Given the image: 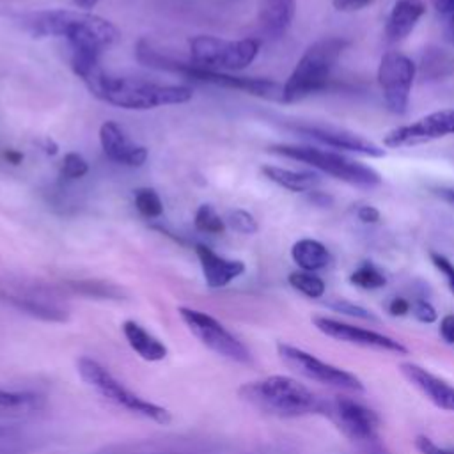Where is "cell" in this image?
Instances as JSON below:
<instances>
[{
	"mask_svg": "<svg viewBox=\"0 0 454 454\" xmlns=\"http://www.w3.org/2000/svg\"><path fill=\"white\" fill-rule=\"evenodd\" d=\"M71 67L94 98L124 110H151L165 105H181L193 96V90L186 85H161L108 74L101 67L99 57L71 53Z\"/></svg>",
	"mask_w": 454,
	"mask_h": 454,
	"instance_id": "cell-1",
	"label": "cell"
},
{
	"mask_svg": "<svg viewBox=\"0 0 454 454\" xmlns=\"http://www.w3.org/2000/svg\"><path fill=\"white\" fill-rule=\"evenodd\" d=\"M18 21L32 37H64L71 53L78 55L99 57L119 39L114 23L80 9L32 11L18 16Z\"/></svg>",
	"mask_w": 454,
	"mask_h": 454,
	"instance_id": "cell-2",
	"label": "cell"
},
{
	"mask_svg": "<svg viewBox=\"0 0 454 454\" xmlns=\"http://www.w3.org/2000/svg\"><path fill=\"white\" fill-rule=\"evenodd\" d=\"M238 395L252 408L284 419L323 413L325 403L298 380L275 374L239 387Z\"/></svg>",
	"mask_w": 454,
	"mask_h": 454,
	"instance_id": "cell-3",
	"label": "cell"
},
{
	"mask_svg": "<svg viewBox=\"0 0 454 454\" xmlns=\"http://www.w3.org/2000/svg\"><path fill=\"white\" fill-rule=\"evenodd\" d=\"M135 55L140 64L153 67V69L179 73L195 82H204V83H211L216 87L239 90V92L252 94V96H257L262 99L282 101V85L277 83L275 80L254 78V76H234V74H229L223 71H213V69L200 67L190 60L188 62L176 60L172 57H167V55H161L160 51H156L145 39H140L137 43Z\"/></svg>",
	"mask_w": 454,
	"mask_h": 454,
	"instance_id": "cell-4",
	"label": "cell"
},
{
	"mask_svg": "<svg viewBox=\"0 0 454 454\" xmlns=\"http://www.w3.org/2000/svg\"><path fill=\"white\" fill-rule=\"evenodd\" d=\"M346 46L348 41L342 37H323L312 43L282 85V101L296 103L323 90Z\"/></svg>",
	"mask_w": 454,
	"mask_h": 454,
	"instance_id": "cell-5",
	"label": "cell"
},
{
	"mask_svg": "<svg viewBox=\"0 0 454 454\" xmlns=\"http://www.w3.org/2000/svg\"><path fill=\"white\" fill-rule=\"evenodd\" d=\"M0 301L46 323H66L69 319V307L62 293L37 278L0 275Z\"/></svg>",
	"mask_w": 454,
	"mask_h": 454,
	"instance_id": "cell-6",
	"label": "cell"
},
{
	"mask_svg": "<svg viewBox=\"0 0 454 454\" xmlns=\"http://www.w3.org/2000/svg\"><path fill=\"white\" fill-rule=\"evenodd\" d=\"M76 371L87 387L96 390L103 399H106L114 406L122 408L137 417L154 420L158 424H168L172 420V415L167 408L154 404L129 390L98 360L90 356H80L76 360Z\"/></svg>",
	"mask_w": 454,
	"mask_h": 454,
	"instance_id": "cell-7",
	"label": "cell"
},
{
	"mask_svg": "<svg viewBox=\"0 0 454 454\" xmlns=\"http://www.w3.org/2000/svg\"><path fill=\"white\" fill-rule=\"evenodd\" d=\"M270 153L307 163L323 174H328L358 188H374L381 184V176L372 167L355 161L346 154L332 149H321L316 145L277 144L270 147Z\"/></svg>",
	"mask_w": 454,
	"mask_h": 454,
	"instance_id": "cell-8",
	"label": "cell"
},
{
	"mask_svg": "<svg viewBox=\"0 0 454 454\" xmlns=\"http://www.w3.org/2000/svg\"><path fill=\"white\" fill-rule=\"evenodd\" d=\"M188 48L190 62L225 73L248 67L255 60L261 44L252 37L223 39L216 35H195L188 41Z\"/></svg>",
	"mask_w": 454,
	"mask_h": 454,
	"instance_id": "cell-9",
	"label": "cell"
},
{
	"mask_svg": "<svg viewBox=\"0 0 454 454\" xmlns=\"http://www.w3.org/2000/svg\"><path fill=\"white\" fill-rule=\"evenodd\" d=\"M177 314L188 330L200 340V344H204L215 355L236 364H252L250 349L218 319L190 307H179Z\"/></svg>",
	"mask_w": 454,
	"mask_h": 454,
	"instance_id": "cell-10",
	"label": "cell"
},
{
	"mask_svg": "<svg viewBox=\"0 0 454 454\" xmlns=\"http://www.w3.org/2000/svg\"><path fill=\"white\" fill-rule=\"evenodd\" d=\"M278 349V356L280 360L294 372H298L300 376L321 383V385H328L333 388H340V390H348V392H364V383L351 372L332 365L328 362L319 360L317 356L291 346V344H284L280 342L277 346Z\"/></svg>",
	"mask_w": 454,
	"mask_h": 454,
	"instance_id": "cell-11",
	"label": "cell"
},
{
	"mask_svg": "<svg viewBox=\"0 0 454 454\" xmlns=\"http://www.w3.org/2000/svg\"><path fill=\"white\" fill-rule=\"evenodd\" d=\"M415 73V62L399 51H387L381 57L378 66V83L381 87L383 101L392 114L403 115L408 110Z\"/></svg>",
	"mask_w": 454,
	"mask_h": 454,
	"instance_id": "cell-12",
	"label": "cell"
},
{
	"mask_svg": "<svg viewBox=\"0 0 454 454\" xmlns=\"http://www.w3.org/2000/svg\"><path fill=\"white\" fill-rule=\"evenodd\" d=\"M323 413L328 415L349 440L374 442L378 436V415L371 408L349 397H337L333 401H326Z\"/></svg>",
	"mask_w": 454,
	"mask_h": 454,
	"instance_id": "cell-13",
	"label": "cell"
},
{
	"mask_svg": "<svg viewBox=\"0 0 454 454\" xmlns=\"http://www.w3.org/2000/svg\"><path fill=\"white\" fill-rule=\"evenodd\" d=\"M454 135V108L431 112L410 124L397 126L383 137L387 147H406Z\"/></svg>",
	"mask_w": 454,
	"mask_h": 454,
	"instance_id": "cell-14",
	"label": "cell"
},
{
	"mask_svg": "<svg viewBox=\"0 0 454 454\" xmlns=\"http://www.w3.org/2000/svg\"><path fill=\"white\" fill-rule=\"evenodd\" d=\"M312 323L321 333H325L326 337H332L335 340H340V342H348V344H355V346H362V348H372L378 351H388V353H395V355L408 353V348L403 346L399 340H395L388 335L378 333L374 330L342 323V321H337V319L326 317V316H314Z\"/></svg>",
	"mask_w": 454,
	"mask_h": 454,
	"instance_id": "cell-15",
	"label": "cell"
},
{
	"mask_svg": "<svg viewBox=\"0 0 454 454\" xmlns=\"http://www.w3.org/2000/svg\"><path fill=\"white\" fill-rule=\"evenodd\" d=\"M294 131L316 140L317 144L330 147L332 151H346V153H355L360 156H369V158H381L385 156V149L356 133L339 129V128H328V126H294Z\"/></svg>",
	"mask_w": 454,
	"mask_h": 454,
	"instance_id": "cell-16",
	"label": "cell"
},
{
	"mask_svg": "<svg viewBox=\"0 0 454 454\" xmlns=\"http://www.w3.org/2000/svg\"><path fill=\"white\" fill-rule=\"evenodd\" d=\"M92 454H211L209 445L192 438H145L117 442Z\"/></svg>",
	"mask_w": 454,
	"mask_h": 454,
	"instance_id": "cell-17",
	"label": "cell"
},
{
	"mask_svg": "<svg viewBox=\"0 0 454 454\" xmlns=\"http://www.w3.org/2000/svg\"><path fill=\"white\" fill-rule=\"evenodd\" d=\"M99 144L106 158L126 167H142L149 156L147 147L131 142L124 129L114 121L101 124Z\"/></svg>",
	"mask_w": 454,
	"mask_h": 454,
	"instance_id": "cell-18",
	"label": "cell"
},
{
	"mask_svg": "<svg viewBox=\"0 0 454 454\" xmlns=\"http://www.w3.org/2000/svg\"><path fill=\"white\" fill-rule=\"evenodd\" d=\"M399 371L434 406L445 411H454V385L447 383L445 380L434 376L433 372L413 362H403L399 365Z\"/></svg>",
	"mask_w": 454,
	"mask_h": 454,
	"instance_id": "cell-19",
	"label": "cell"
},
{
	"mask_svg": "<svg viewBox=\"0 0 454 454\" xmlns=\"http://www.w3.org/2000/svg\"><path fill=\"white\" fill-rule=\"evenodd\" d=\"M195 254L200 262V270L204 275L206 284L211 289L225 287L234 278L245 273V262L239 259H227L223 255H218L215 250H211L207 245L197 243Z\"/></svg>",
	"mask_w": 454,
	"mask_h": 454,
	"instance_id": "cell-20",
	"label": "cell"
},
{
	"mask_svg": "<svg viewBox=\"0 0 454 454\" xmlns=\"http://www.w3.org/2000/svg\"><path fill=\"white\" fill-rule=\"evenodd\" d=\"M424 12L426 5L422 0H397L385 23L387 39L395 43L408 37Z\"/></svg>",
	"mask_w": 454,
	"mask_h": 454,
	"instance_id": "cell-21",
	"label": "cell"
},
{
	"mask_svg": "<svg viewBox=\"0 0 454 454\" xmlns=\"http://www.w3.org/2000/svg\"><path fill=\"white\" fill-rule=\"evenodd\" d=\"M122 335L128 340L129 348L144 360L147 362H160L167 356L168 349L167 346L154 337L151 332H147L140 323L133 319H126L122 323Z\"/></svg>",
	"mask_w": 454,
	"mask_h": 454,
	"instance_id": "cell-22",
	"label": "cell"
},
{
	"mask_svg": "<svg viewBox=\"0 0 454 454\" xmlns=\"http://www.w3.org/2000/svg\"><path fill=\"white\" fill-rule=\"evenodd\" d=\"M296 0H259V23L271 37H280L293 23Z\"/></svg>",
	"mask_w": 454,
	"mask_h": 454,
	"instance_id": "cell-23",
	"label": "cell"
},
{
	"mask_svg": "<svg viewBox=\"0 0 454 454\" xmlns=\"http://www.w3.org/2000/svg\"><path fill=\"white\" fill-rule=\"evenodd\" d=\"M261 172L271 183L294 193H310L317 190L321 184V176L310 170H293V168H284L277 165H262Z\"/></svg>",
	"mask_w": 454,
	"mask_h": 454,
	"instance_id": "cell-24",
	"label": "cell"
},
{
	"mask_svg": "<svg viewBox=\"0 0 454 454\" xmlns=\"http://www.w3.org/2000/svg\"><path fill=\"white\" fill-rule=\"evenodd\" d=\"M44 404L41 394L0 388V419H27L39 413Z\"/></svg>",
	"mask_w": 454,
	"mask_h": 454,
	"instance_id": "cell-25",
	"label": "cell"
},
{
	"mask_svg": "<svg viewBox=\"0 0 454 454\" xmlns=\"http://www.w3.org/2000/svg\"><path fill=\"white\" fill-rule=\"evenodd\" d=\"M291 257L300 270L312 271V273L326 268L332 261L330 250L321 241L312 238L298 239L291 247Z\"/></svg>",
	"mask_w": 454,
	"mask_h": 454,
	"instance_id": "cell-26",
	"label": "cell"
},
{
	"mask_svg": "<svg viewBox=\"0 0 454 454\" xmlns=\"http://www.w3.org/2000/svg\"><path fill=\"white\" fill-rule=\"evenodd\" d=\"M73 293L90 296V298H106V300H119L122 298V289L103 282V280H71L66 284Z\"/></svg>",
	"mask_w": 454,
	"mask_h": 454,
	"instance_id": "cell-27",
	"label": "cell"
},
{
	"mask_svg": "<svg viewBox=\"0 0 454 454\" xmlns=\"http://www.w3.org/2000/svg\"><path fill=\"white\" fill-rule=\"evenodd\" d=\"M287 282L291 287H294L298 293L305 294L307 298H321L325 294V282L312 271H293L287 277Z\"/></svg>",
	"mask_w": 454,
	"mask_h": 454,
	"instance_id": "cell-28",
	"label": "cell"
},
{
	"mask_svg": "<svg viewBox=\"0 0 454 454\" xmlns=\"http://www.w3.org/2000/svg\"><path fill=\"white\" fill-rule=\"evenodd\" d=\"M193 225L199 232L204 234H223L225 232V220L216 213V209L211 204H202L195 211Z\"/></svg>",
	"mask_w": 454,
	"mask_h": 454,
	"instance_id": "cell-29",
	"label": "cell"
},
{
	"mask_svg": "<svg viewBox=\"0 0 454 454\" xmlns=\"http://www.w3.org/2000/svg\"><path fill=\"white\" fill-rule=\"evenodd\" d=\"M137 211L145 218H158L163 213V202L156 190L153 188H138L133 193Z\"/></svg>",
	"mask_w": 454,
	"mask_h": 454,
	"instance_id": "cell-30",
	"label": "cell"
},
{
	"mask_svg": "<svg viewBox=\"0 0 454 454\" xmlns=\"http://www.w3.org/2000/svg\"><path fill=\"white\" fill-rule=\"evenodd\" d=\"M349 282L362 289H380L387 284V278L372 262H362L349 275Z\"/></svg>",
	"mask_w": 454,
	"mask_h": 454,
	"instance_id": "cell-31",
	"label": "cell"
},
{
	"mask_svg": "<svg viewBox=\"0 0 454 454\" xmlns=\"http://www.w3.org/2000/svg\"><path fill=\"white\" fill-rule=\"evenodd\" d=\"M225 223L239 232V234H255L259 225H257V220L254 218L252 213L245 211V209H234V211H229L227 218H225Z\"/></svg>",
	"mask_w": 454,
	"mask_h": 454,
	"instance_id": "cell-32",
	"label": "cell"
},
{
	"mask_svg": "<svg viewBox=\"0 0 454 454\" xmlns=\"http://www.w3.org/2000/svg\"><path fill=\"white\" fill-rule=\"evenodd\" d=\"M89 172V163L78 153H67L62 160L60 176L66 179H80Z\"/></svg>",
	"mask_w": 454,
	"mask_h": 454,
	"instance_id": "cell-33",
	"label": "cell"
},
{
	"mask_svg": "<svg viewBox=\"0 0 454 454\" xmlns=\"http://www.w3.org/2000/svg\"><path fill=\"white\" fill-rule=\"evenodd\" d=\"M332 310L335 312H340V314H346V316H351V317H358V319H369V321H374L376 317L371 314V310L364 309L362 305H356L353 301H348V300H333V301H328L326 303Z\"/></svg>",
	"mask_w": 454,
	"mask_h": 454,
	"instance_id": "cell-34",
	"label": "cell"
},
{
	"mask_svg": "<svg viewBox=\"0 0 454 454\" xmlns=\"http://www.w3.org/2000/svg\"><path fill=\"white\" fill-rule=\"evenodd\" d=\"M429 257H431L433 266L443 275L449 291L454 294V262L449 261L445 255H442V254H438V252H431Z\"/></svg>",
	"mask_w": 454,
	"mask_h": 454,
	"instance_id": "cell-35",
	"label": "cell"
},
{
	"mask_svg": "<svg viewBox=\"0 0 454 454\" xmlns=\"http://www.w3.org/2000/svg\"><path fill=\"white\" fill-rule=\"evenodd\" d=\"M411 310H413V316L420 321V323H434L438 314L434 310V307L426 301V300H417L413 305H411Z\"/></svg>",
	"mask_w": 454,
	"mask_h": 454,
	"instance_id": "cell-36",
	"label": "cell"
},
{
	"mask_svg": "<svg viewBox=\"0 0 454 454\" xmlns=\"http://www.w3.org/2000/svg\"><path fill=\"white\" fill-rule=\"evenodd\" d=\"M415 447L420 454H454L452 449H445L436 445L431 438L427 436H417L415 438Z\"/></svg>",
	"mask_w": 454,
	"mask_h": 454,
	"instance_id": "cell-37",
	"label": "cell"
},
{
	"mask_svg": "<svg viewBox=\"0 0 454 454\" xmlns=\"http://www.w3.org/2000/svg\"><path fill=\"white\" fill-rule=\"evenodd\" d=\"M374 0H332L333 9L340 12H355L369 7Z\"/></svg>",
	"mask_w": 454,
	"mask_h": 454,
	"instance_id": "cell-38",
	"label": "cell"
},
{
	"mask_svg": "<svg viewBox=\"0 0 454 454\" xmlns=\"http://www.w3.org/2000/svg\"><path fill=\"white\" fill-rule=\"evenodd\" d=\"M440 335L447 344H454V314H447L442 317Z\"/></svg>",
	"mask_w": 454,
	"mask_h": 454,
	"instance_id": "cell-39",
	"label": "cell"
},
{
	"mask_svg": "<svg viewBox=\"0 0 454 454\" xmlns=\"http://www.w3.org/2000/svg\"><path fill=\"white\" fill-rule=\"evenodd\" d=\"M356 216H358V220L364 222V223H378L380 218H381L380 211H378L374 206H360V207L356 209Z\"/></svg>",
	"mask_w": 454,
	"mask_h": 454,
	"instance_id": "cell-40",
	"label": "cell"
},
{
	"mask_svg": "<svg viewBox=\"0 0 454 454\" xmlns=\"http://www.w3.org/2000/svg\"><path fill=\"white\" fill-rule=\"evenodd\" d=\"M410 301L404 300V298H394L390 303H388V312L392 316H404L410 312Z\"/></svg>",
	"mask_w": 454,
	"mask_h": 454,
	"instance_id": "cell-41",
	"label": "cell"
},
{
	"mask_svg": "<svg viewBox=\"0 0 454 454\" xmlns=\"http://www.w3.org/2000/svg\"><path fill=\"white\" fill-rule=\"evenodd\" d=\"M431 4L436 9V12L443 16L450 18L454 14V0H431Z\"/></svg>",
	"mask_w": 454,
	"mask_h": 454,
	"instance_id": "cell-42",
	"label": "cell"
},
{
	"mask_svg": "<svg viewBox=\"0 0 454 454\" xmlns=\"http://www.w3.org/2000/svg\"><path fill=\"white\" fill-rule=\"evenodd\" d=\"M433 192H434V195L440 197L443 202L454 206V188H443V186H442V188H434Z\"/></svg>",
	"mask_w": 454,
	"mask_h": 454,
	"instance_id": "cell-43",
	"label": "cell"
},
{
	"mask_svg": "<svg viewBox=\"0 0 454 454\" xmlns=\"http://www.w3.org/2000/svg\"><path fill=\"white\" fill-rule=\"evenodd\" d=\"M309 199H310V202H314L317 206H328L332 202V197H328V195H325L323 192H317V190L310 192Z\"/></svg>",
	"mask_w": 454,
	"mask_h": 454,
	"instance_id": "cell-44",
	"label": "cell"
},
{
	"mask_svg": "<svg viewBox=\"0 0 454 454\" xmlns=\"http://www.w3.org/2000/svg\"><path fill=\"white\" fill-rule=\"evenodd\" d=\"M4 158L11 163V165H20L23 161V154L16 149H5L4 151Z\"/></svg>",
	"mask_w": 454,
	"mask_h": 454,
	"instance_id": "cell-45",
	"label": "cell"
},
{
	"mask_svg": "<svg viewBox=\"0 0 454 454\" xmlns=\"http://www.w3.org/2000/svg\"><path fill=\"white\" fill-rule=\"evenodd\" d=\"M98 2L99 0H71V4L80 11H90L92 7L98 5Z\"/></svg>",
	"mask_w": 454,
	"mask_h": 454,
	"instance_id": "cell-46",
	"label": "cell"
},
{
	"mask_svg": "<svg viewBox=\"0 0 454 454\" xmlns=\"http://www.w3.org/2000/svg\"><path fill=\"white\" fill-rule=\"evenodd\" d=\"M43 147H44V153H46V154H57V149H59L57 144H55L51 138H46Z\"/></svg>",
	"mask_w": 454,
	"mask_h": 454,
	"instance_id": "cell-47",
	"label": "cell"
},
{
	"mask_svg": "<svg viewBox=\"0 0 454 454\" xmlns=\"http://www.w3.org/2000/svg\"><path fill=\"white\" fill-rule=\"evenodd\" d=\"M449 20H450V27H452V30H454V14H452Z\"/></svg>",
	"mask_w": 454,
	"mask_h": 454,
	"instance_id": "cell-48",
	"label": "cell"
}]
</instances>
